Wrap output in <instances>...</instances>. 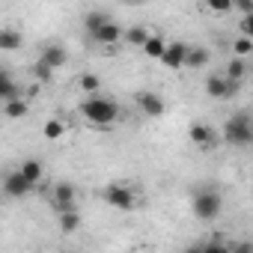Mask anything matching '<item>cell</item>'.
I'll return each instance as SVG.
<instances>
[{
    "instance_id": "cell-1",
    "label": "cell",
    "mask_w": 253,
    "mask_h": 253,
    "mask_svg": "<svg viewBox=\"0 0 253 253\" xmlns=\"http://www.w3.org/2000/svg\"><path fill=\"white\" fill-rule=\"evenodd\" d=\"M81 113L86 122L92 125H113L119 119V104L110 101V98H101V95H89L84 104H81Z\"/></svg>"
},
{
    "instance_id": "cell-2",
    "label": "cell",
    "mask_w": 253,
    "mask_h": 253,
    "mask_svg": "<svg viewBox=\"0 0 253 253\" xmlns=\"http://www.w3.org/2000/svg\"><path fill=\"white\" fill-rule=\"evenodd\" d=\"M223 140L229 146H247L253 140V125H250V113L247 110H241V113H235V116L226 119V125H223Z\"/></svg>"
},
{
    "instance_id": "cell-3",
    "label": "cell",
    "mask_w": 253,
    "mask_h": 253,
    "mask_svg": "<svg viewBox=\"0 0 253 253\" xmlns=\"http://www.w3.org/2000/svg\"><path fill=\"white\" fill-rule=\"evenodd\" d=\"M220 206H223V200L214 188H200L194 194V214L200 220H214L220 214Z\"/></svg>"
},
{
    "instance_id": "cell-4",
    "label": "cell",
    "mask_w": 253,
    "mask_h": 253,
    "mask_svg": "<svg viewBox=\"0 0 253 253\" xmlns=\"http://www.w3.org/2000/svg\"><path fill=\"white\" fill-rule=\"evenodd\" d=\"M101 197H104L107 206H113V209H119V211H131V209L137 206V197H134V191H131L128 185H107Z\"/></svg>"
},
{
    "instance_id": "cell-5",
    "label": "cell",
    "mask_w": 253,
    "mask_h": 253,
    "mask_svg": "<svg viewBox=\"0 0 253 253\" xmlns=\"http://www.w3.org/2000/svg\"><path fill=\"white\" fill-rule=\"evenodd\" d=\"M191 143L197 146V149H203V152H211V149H217V131L211 128V125H206V122H194L191 125Z\"/></svg>"
},
{
    "instance_id": "cell-6",
    "label": "cell",
    "mask_w": 253,
    "mask_h": 253,
    "mask_svg": "<svg viewBox=\"0 0 253 253\" xmlns=\"http://www.w3.org/2000/svg\"><path fill=\"white\" fill-rule=\"evenodd\" d=\"M238 86H241V84L226 81L223 75H211V78H206V95H209V98H217V101L232 98V95L238 92Z\"/></svg>"
},
{
    "instance_id": "cell-7",
    "label": "cell",
    "mask_w": 253,
    "mask_h": 253,
    "mask_svg": "<svg viewBox=\"0 0 253 253\" xmlns=\"http://www.w3.org/2000/svg\"><path fill=\"white\" fill-rule=\"evenodd\" d=\"M137 98V104H140V110L146 113V116H152V119H158V116H164V110H167V104H164V98L158 95V92H137L134 95Z\"/></svg>"
},
{
    "instance_id": "cell-8",
    "label": "cell",
    "mask_w": 253,
    "mask_h": 253,
    "mask_svg": "<svg viewBox=\"0 0 253 253\" xmlns=\"http://www.w3.org/2000/svg\"><path fill=\"white\" fill-rule=\"evenodd\" d=\"M185 57H188V45L185 42H167V48L161 54V63L167 69H182L185 66Z\"/></svg>"
},
{
    "instance_id": "cell-9",
    "label": "cell",
    "mask_w": 253,
    "mask_h": 253,
    "mask_svg": "<svg viewBox=\"0 0 253 253\" xmlns=\"http://www.w3.org/2000/svg\"><path fill=\"white\" fill-rule=\"evenodd\" d=\"M30 191H33V185H30V182H27V179H24L18 170H15V173H9V176L3 179V194H6V197H15V200H21V197H27Z\"/></svg>"
},
{
    "instance_id": "cell-10",
    "label": "cell",
    "mask_w": 253,
    "mask_h": 253,
    "mask_svg": "<svg viewBox=\"0 0 253 253\" xmlns=\"http://www.w3.org/2000/svg\"><path fill=\"white\" fill-rule=\"evenodd\" d=\"M75 197H78V191H75L72 182H60V185L54 188V203H57L60 214H63V211H75Z\"/></svg>"
},
{
    "instance_id": "cell-11",
    "label": "cell",
    "mask_w": 253,
    "mask_h": 253,
    "mask_svg": "<svg viewBox=\"0 0 253 253\" xmlns=\"http://www.w3.org/2000/svg\"><path fill=\"white\" fill-rule=\"evenodd\" d=\"M89 36H92V42H98V45H110V48H113V45L122 39V27L110 18L107 24H101V27H98L95 33H89Z\"/></svg>"
},
{
    "instance_id": "cell-12",
    "label": "cell",
    "mask_w": 253,
    "mask_h": 253,
    "mask_svg": "<svg viewBox=\"0 0 253 253\" xmlns=\"http://www.w3.org/2000/svg\"><path fill=\"white\" fill-rule=\"evenodd\" d=\"M39 63H45V66H48L51 72H54V69H63V66L69 63V51H66L63 45H48V48L42 51Z\"/></svg>"
},
{
    "instance_id": "cell-13",
    "label": "cell",
    "mask_w": 253,
    "mask_h": 253,
    "mask_svg": "<svg viewBox=\"0 0 253 253\" xmlns=\"http://www.w3.org/2000/svg\"><path fill=\"white\" fill-rule=\"evenodd\" d=\"M18 173L36 188L39 182H42V176H45V164L39 161V158H27V161H21V167H18Z\"/></svg>"
},
{
    "instance_id": "cell-14",
    "label": "cell",
    "mask_w": 253,
    "mask_h": 253,
    "mask_svg": "<svg viewBox=\"0 0 253 253\" xmlns=\"http://www.w3.org/2000/svg\"><path fill=\"white\" fill-rule=\"evenodd\" d=\"M21 45H24L21 30H15V27H0V51H18Z\"/></svg>"
},
{
    "instance_id": "cell-15",
    "label": "cell",
    "mask_w": 253,
    "mask_h": 253,
    "mask_svg": "<svg viewBox=\"0 0 253 253\" xmlns=\"http://www.w3.org/2000/svg\"><path fill=\"white\" fill-rule=\"evenodd\" d=\"M209 60H211L209 48H203V45H188V57H185V66H188V69H203V66H209Z\"/></svg>"
},
{
    "instance_id": "cell-16",
    "label": "cell",
    "mask_w": 253,
    "mask_h": 253,
    "mask_svg": "<svg viewBox=\"0 0 253 253\" xmlns=\"http://www.w3.org/2000/svg\"><path fill=\"white\" fill-rule=\"evenodd\" d=\"M247 72H250V66H247V60H238V57H232L229 60V66H226V81H235V84H241L244 78H247Z\"/></svg>"
},
{
    "instance_id": "cell-17",
    "label": "cell",
    "mask_w": 253,
    "mask_h": 253,
    "mask_svg": "<svg viewBox=\"0 0 253 253\" xmlns=\"http://www.w3.org/2000/svg\"><path fill=\"white\" fill-rule=\"evenodd\" d=\"M164 48H167L164 36H155V33H149V39H146V45H143V54H146V57H152V60H161Z\"/></svg>"
},
{
    "instance_id": "cell-18",
    "label": "cell",
    "mask_w": 253,
    "mask_h": 253,
    "mask_svg": "<svg viewBox=\"0 0 253 253\" xmlns=\"http://www.w3.org/2000/svg\"><path fill=\"white\" fill-rule=\"evenodd\" d=\"M0 98H6V101H12V98H21L18 95V86H15V81L0 69Z\"/></svg>"
},
{
    "instance_id": "cell-19",
    "label": "cell",
    "mask_w": 253,
    "mask_h": 253,
    "mask_svg": "<svg viewBox=\"0 0 253 253\" xmlns=\"http://www.w3.org/2000/svg\"><path fill=\"white\" fill-rule=\"evenodd\" d=\"M107 21H110V15H107L104 9H92V12H86V15H84V24H86V30H89V33H95V30H98L101 24H107Z\"/></svg>"
},
{
    "instance_id": "cell-20",
    "label": "cell",
    "mask_w": 253,
    "mask_h": 253,
    "mask_svg": "<svg viewBox=\"0 0 253 253\" xmlns=\"http://www.w3.org/2000/svg\"><path fill=\"white\" fill-rule=\"evenodd\" d=\"M78 84H81V89H84L86 95H98V89H101V78H98L95 72H84Z\"/></svg>"
},
{
    "instance_id": "cell-21",
    "label": "cell",
    "mask_w": 253,
    "mask_h": 253,
    "mask_svg": "<svg viewBox=\"0 0 253 253\" xmlns=\"http://www.w3.org/2000/svg\"><path fill=\"white\" fill-rule=\"evenodd\" d=\"M42 134H45V140H60L66 134V122L63 119H48L45 128H42Z\"/></svg>"
},
{
    "instance_id": "cell-22",
    "label": "cell",
    "mask_w": 253,
    "mask_h": 253,
    "mask_svg": "<svg viewBox=\"0 0 253 253\" xmlns=\"http://www.w3.org/2000/svg\"><path fill=\"white\" fill-rule=\"evenodd\" d=\"M125 39H128V45H134V48H143L146 39H149V30H146L143 24H134L128 33H125Z\"/></svg>"
},
{
    "instance_id": "cell-23",
    "label": "cell",
    "mask_w": 253,
    "mask_h": 253,
    "mask_svg": "<svg viewBox=\"0 0 253 253\" xmlns=\"http://www.w3.org/2000/svg\"><path fill=\"white\" fill-rule=\"evenodd\" d=\"M60 229L69 235V232H78L81 229V217H78V211H63L60 214Z\"/></svg>"
},
{
    "instance_id": "cell-24",
    "label": "cell",
    "mask_w": 253,
    "mask_h": 253,
    "mask_svg": "<svg viewBox=\"0 0 253 253\" xmlns=\"http://www.w3.org/2000/svg\"><path fill=\"white\" fill-rule=\"evenodd\" d=\"M232 51H235V57H238V60H247V57L253 54V39H247V36H238V39L232 42Z\"/></svg>"
},
{
    "instance_id": "cell-25",
    "label": "cell",
    "mask_w": 253,
    "mask_h": 253,
    "mask_svg": "<svg viewBox=\"0 0 253 253\" xmlns=\"http://www.w3.org/2000/svg\"><path fill=\"white\" fill-rule=\"evenodd\" d=\"M27 101L24 98H12V101H6V116L9 119H21V116H27Z\"/></svg>"
},
{
    "instance_id": "cell-26",
    "label": "cell",
    "mask_w": 253,
    "mask_h": 253,
    "mask_svg": "<svg viewBox=\"0 0 253 253\" xmlns=\"http://www.w3.org/2000/svg\"><path fill=\"white\" fill-rule=\"evenodd\" d=\"M200 253H229V244H223V241H200Z\"/></svg>"
},
{
    "instance_id": "cell-27",
    "label": "cell",
    "mask_w": 253,
    "mask_h": 253,
    "mask_svg": "<svg viewBox=\"0 0 253 253\" xmlns=\"http://www.w3.org/2000/svg\"><path fill=\"white\" fill-rule=\"evenodd\" d=\"M33 75H36V78H39V81L45 84V81H51V75H54V72H51V69H48L45 63H36V66H33Z\"/></svg>"
},
{
    "instance_id": "cell-28",
    "label": "cell",
    "mask_w": 253,
    "mask_h": 253,
    "mask_svg": "<svg viewBox=\"0 0 253 253\" xmlns=\"http://www.w3.org/2000/svg\"><path fill=\"white\" fill-rule=\"evenodd\" d=\"M238 27H241V36H247V39H253V15H244Z\"/></svg>"
},
{
    "instance_id": "cell-29",
    "label": "cell",
    "mask_w": 253,
    "mask_h": 253,
    "mask_svg": "<svg viewBox=\"0 0 253 253\" xmlns=\"http://www.w3.org/2000/svg\"><path fill=\"white\" fill-rule=\"evenodd\" d=\"M229 253H253V244L250 241H235V244H229Z\"/></svg>"
},
{
    "instance_id": "cell-30",
    "label": "cell",
    "mask_w": 253,
    "mask_h": 253,
    "mask_svg": "<svg viewBox=\"0 0 253 253\" xmlns=\"http://www.w3.org/2000/svg\"><path fill=\"white\" fill-rule=\"evenodd\" d=\"M241 15H253V3H250V0H235V3H232Z\"/></svg>"
},
{
    "instance_id": "cell-31",
    "label": "cell",
    "mask_w": 253,
    "mask_h": 253,
    "mask_svg": "<svg viewBox=\"0 0 253 253\" xmlns=\"http://www.w3.org/2000/svg\"><path fill=\"white\" fill-rule=\"evenodd\" d=\"M209 6H211L214 12H229V6H232V3H209Z\"/></svg>"
},
{
    "instance_id": "cell-32",
    "label": "cell",
    "mask_w": 253,
    "mask_h": 253,
    "mask_svg": "<svg viewBox=\"0 0 253 253\" xmlns=\"http://www.w3.org/2000/svg\"><path fill=\"white\" fill-rule=\"evenodd\" d=\"M182 253H200V244H191V247H185Z\"/></svg>"
},
{
    "instance_id": "cell-33",
    "label": "cell",
    "mask_w": 253,
    "mask_h": 253,
    "mask_svg": "<svg viewBox=\"0 0 253 253\" xmlns=\"http://www.w3.org/2000/svg\"><path fill=\"white\" fill-rule=\"evenodd\" d=\"M63 253H78V250H63Z\"/></svg>"
}]
</instances>
